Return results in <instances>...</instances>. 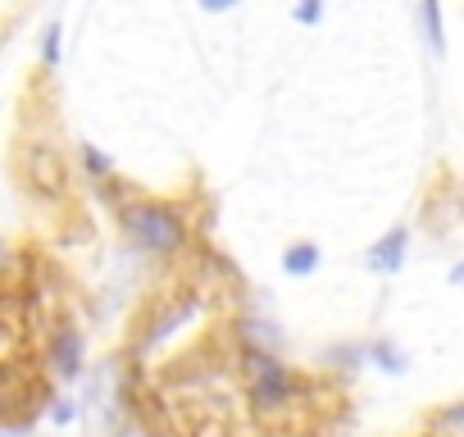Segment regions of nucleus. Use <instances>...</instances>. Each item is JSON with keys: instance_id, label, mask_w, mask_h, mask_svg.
Listing matches in <instances>:
<instances>
[{"instance_id": "obj_3", "label": "nucleus", "mask_w": 464, "mask_h": 437, "mask_svg": "<svg viewBox=\"0 0 464 437\" xmlns=\"http://www.w3.org/2000/svg\"><path fill=\"white\" fill-rule=\"evenodd\" d=\"M24 182L42 196H64L69 191V164L64 151L51 141H28L24 146Z\"/></svg>"}, {"instance_id": "obj_5", "label": "nucleus", "mask_w": 464, "mask_h": 437, "mask_svg": "<svg viewBox=\"0 0 464 437\" xmlns=\"http://www.w3.org/2000/svg\"><path fill=\"white\" fill-rule=\"evenodd\" d=\"M51 364L60 378H78L82 374V333L78 328H60L51 337Z\"/></svg>"}, {"instance_id": "obj_10", "label": "nucleus", "mask_w": 464, "mask_h": 437, "mask_svg": "<svg viewBox=\"0 0 464 437\" xmlns=\"http://www.w3.org/2000/svg\"><path fill=\"white\" fill-rule=\"evenodd\" d=\"M378 369H387V374H401L405 369V351L401 346H392L387 337H378V342H369V351H364Z\"/></svg>"}, {"instance_id": "obj_13", "label": "nucleus", "mask_w": 464, "mask_h": 437, "mask_svg": "<svg viewBox=\"0 0 464 437\" xmlns=\"http://www.w3.org/2000/svg\"><path fill=\"white\" fill-rule=\"evenodd\" d=\"M196 5H200L205 15H227V10H237L242 0H196Z\"/></svg>"}, {"instance_id": "obj_11", "label": "nucleus", "mask_w": 464, "mask_h": 437, "mask_svg": "<svg viewBox=\"0 0 464 437\" xmlns=\"http://www.w3.org/2000/svg\"><path fill=\"white\" fill-rule=\"evenodd\" d=\"M60 60H64V28L46 24V33H42V69H60Z\"/></svg>"}, {"instance_id": "obj_2", "label": "nucleus", "mask_w": 464, "mask_h": 437, "mask_svg": "<svg viewBox=\"0 0 464 437\" xmlns=\"http://www.w3.org/2000/svg\"><path fill=\"white\" fill-rule=\"evenodd\" d=\"M242 369H246V378H251V401H256V410H283L287 401H296V396L305 392V378H301L296 369H287L274 351L246 346V351H242Z\"/></svg>"}, {"instance_id": "obj_9", "label": "nucleus", "mask_w": 464, "mask_h": 437, "mask_svg": "<svg viewBox=\"0 0 464 437\" xmlns=\"http://www.w3.org/2000/svg\"><path fill=\"white\" fill-rule=\"evenodd\" d=\"M242 342L256 346V351H278V333L265 319H242Z\"/></svg>"}, {"instance_id": "obj_6", "label": "nucleus", "mask_w": 464, "mask_h": 437, "mask_svg": "<svg viewBox=\"0 0 464 437\" xmlns=\"http://www.w3.org/2000/svg\"><path fill=\"white\" fill-rule=\"evenodd\" d=\"M78 160H82V173H87V182H96L101 191H114V182H123V178H119V169H114V160H110L101 146L82 141V146H78Z\"/></svg>"}, {"instance_id": "obj_14", "label": "nucleus", "mask_w": 464, "mask_h": 437, "mask_svg": "<svg viewBox=\"0 0 464 437\" xmlns=\"http://www.w3.org/2000/svg\"><path fill=\"white\" fill-rule=\"evenodd\" d=\"M450 283H455V287H464V260H459V265L450 269Z\"/></svg>"}, {"instance_id": "obj_7", "label": "nucleus", "mask_w": 464, "mask_h": 437, "mask_svg": "<svg viewBox=\"0 0 464 437\" xmlns=\"http://www.w3.org/2000/svg\"><path fill=\"white\" fill-rule=\"evenodd\" d=\"M319 269H324V251L314 242H292L283 251V274L287 278H314Z\"/></svg>"}, {"instance_id": "obj_4", "label": "nucleus", "mask_w": 464, "mask_h": 437, "mask_svg": "<svg viewBox=\"0 0 464 437\" xmlns=\"http://www.w3.org/2000/svg\"><path fill=\"white\" fill-rule=\"evenodd\" d=\"M405 251H410V228H405V224H396V228H387V233L369 247L364 265H369L373 274H396V269L405 265Z\"/></svg>"}, {"instance_id": "obj_12", "label": "nucleus", "mask_w": 464, "mask_h": 437, "mask_svg": "<svg viewBox=\"0 0 464 437\" xmlns=\"http://www.w3.org/2000/svg\"><path fill=\"white\" fill-rule=\"evenodd\" d=\"M292 19H296L301 28H314V24L324 19V0H296V10H292Z\"/></svg>"}, {"instance_id": "obj_8", "label": "nucleus", "mask_w": 464, "mask_h": 437, "mask_svg": "<svg viewBox=\"0 0 464 437\" xmlns=\"http://www.w3.org/2000/svg\"><path fill=\"white\" fill-rule=\"evenodd\" d=\"M419 28L432 55H446V19H441V0H419Z\"/></svg>"}, {"instance_id": "obj_1", "label": "nucleus", "mask_w": 464, "mask_h": 437, "mask_svg": "<svg viewBox=\"0 0 464 437\" xmlns=\"http://www.w3.org/2000/svg\"><path fill=\"white\" fill-rule=\"evenodd\" d=\"M119 228L128 247H137L150 260H173L191 247V218L182 205L160 196H132L119 205Z\"/></svg>"}]
</instances>
